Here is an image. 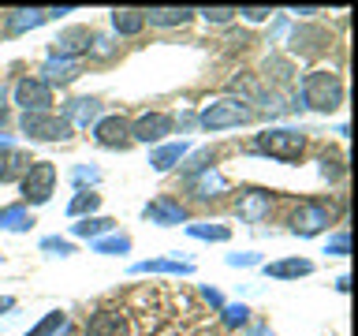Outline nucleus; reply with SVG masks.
<instances>
[{
	"instance_id": "nucleus-1",
	"label": "nucleus",
	"mask_w": 358,
	"mask_h": 336,
	"mask_svg": "<svg viewBox=\"0 0 358 336\" xmlns=\"http://www.w3.org/2000/svg\"><path fill=\"white\" fill-rule=\"evenodd\" d=\"M299 97L313 112H336L343 105V78L336 71H306L299 83Z\"/></svg>"
},
{
	"instance_id": "nucleus-2",
	"label": "nucleus",
	"mask_w": 358,
	"mask_h": 336,
	"mask_svg": "<svg viewBox=\"0 0 358 336\" xmlns=\"http://www.w3.org/2000/svg\"><path fill=\"white\" fill-rule=\"evenodd\" d=\"M250 150L262 157H273V161H299L306 153V134L295 127H268L254 139Z\"/></svg>"
},
{
	"instance_id": "nucleus-3",
	"label": "nucleus",
	"mask_w": 358,
	"mask_h": 336,
	"mask_svg": "<svg viewBox=\"0 0 358 336\" xmlns=\"http://www.w3.org/2000/svg\"><path fill=\"white\" fill-rule=\"evenodd\" d=\"M254 120V108L246 105L243 97H220L213 101V105H206L198 112V123L206 131H228V127H243V123Z\"/></svg>"
},
{
	"instance_id": "nucleus-4",
	"label": "nucleus",
	"mask_w": 358,
	"mask_h": 336,
	"mask_svg": "<svg viewBox=\"0 0 358 336\" xmlns=\"http://www.w3.org/2000/svg\"><path fill=\"white\" fill-rule=\"evenodd\" d=\"M19 131L34 142H64L71 139V123L56 112H30V116L19 120Z\"/></svg>"
},
{
	"instance_id": "nucleus-5",
	"label": "nucleus",
	"mask_w": 358,
	"mask_h": 336,
	"mask_svg": "<svg viewBox=\"0 0 358 336\" xmlns=\"http://www.w3.org/2000/svg\"><path fill=\"white\" fill-rule=\"evenodd\" d=\"M19 187H22V198L30 206H45L52 198V187H56V164L52 161H30V168L19 179Z\"/></svg>"
},
{
	"instance_id": "nucleus-6",
	"label": "nucleus",
	"mask_w": 358,
	"mask_h": 336,
	"mask_svg": "<svg viewBox=\"0 0 358 336\" xmlns=\"http://www.w3.org/2000/svg\"><path fill=\"white\" fill-rule=\"evenodd\" d=\"M336 206H329V202H302V206L291 213V232L295 235H302V239H310V235H317V232H324L329 224L336 220Z\"/></svg>"
},
{
	"instance_id": "nucleus-7",
	"label": "nucleus",
	"mask_w": 358,
	"mask_h": 336,
	"mask_svg": "<svg viewBox=\"0 0 358 336\" xmlns=\"http://www.w3.org/2000/svg\"><path fill=\"white\" fill-rule=\"evenodd\" d=\"M11 97H15V105L22 108V116H30V112H49L52 105V90L41 83V78H19L15 90H11Z\"/></svg>"
},
{
	"instance_id": "nucleus-8",
	"label": "nucleus",
	"mask_w": 358,
	"mask_h": 336,
	"mask_svg": "<svg viewBox=\"0 0 358 336\" xmlns=\"http://www.w3.org/2000/svg\"><path fill=\"white\" fill-rule=\"evenodd\" d=\"M164 134H172L168 112H142L138 120H131V142H161Z\"/></svg>"
},
{
	"instance_id": "nucleus-9",
	"label": "nucleus",
	"mask_w": 358,
	"mask_h": 336,
	"mask_svg": "<svg viewBox=\"0 0 358 336\" xmlns=\"http://www.w3.org/2000/svg\"><path fill=\"white\" fill-rule=\"evenodd\" d=\"M94 142L105 146V150H123L131 142V120L123 116H101L94 123Z\"/></svg>"
},
{
	"instance_id": "nucleus-10",
	"label": "nucleus",
	"mask_w": 358,
	"mask_h": 336,
	"mask_svg": "<svg viewBox=\"0 0 358 336\" xmlns=\"http://www.w3.org/2000/svg\"><path fill=\"white\" fill-rule=\"evenodd\" d=\"M142 217L153 220V224H161V228H176V224H187V206H179V202H172V198L161 195V198L145 202Z\"/></svg>"
},
{
	"instance_id": "nucleus-11",
	"label": "nucleus",
	"mask_w": 358,
	"mask_h": 336,
	"mask_svg": "<svg viewBox=\"0 0 358 336\" xmlns=\"http://www.w3.org/2000/svg\"><path fill=\"white\" fill-rule=\"evenodd\" d=\"M329 41H332V34L324 27H310V22H302V27L291 30V52H295V56H313V52H321Z\"/></svg>"
},
{
	"instance_id": "nucleus-12",
	"label": "nucleus",
	"mask_w": 358,
	"mask_h": 336,
	"mask_svg": "<svg viewBox=\"0 0 358 336\" xmlns=\"http://www.w3.org/2000/svg\"><path fill=\"white\" fill-rule=\"evenodd\" d=\"M90 41H94V34H90L86 27H71L52 41V56L56 60H78V56L90 49Z\"/></svg>"
},
{
	"instance_id": "nucleus-13",
	"label": "nucleus",
	"mask_w": 358,
	"mask_h": 336,
	"mask_svg": "<svg viewBox=\"0 0 358 336\" xmlns=\"http://www.w3.org/2000/svg\"><path fill=\"white\" fill-rule=\"evenodd\" d=\"M60 116L71 123V131L75 127H90V123H97L101 120V101L97 97H75V101H67Z\"/></svg>"
},
{
	"instance_id": "nucleus-14",
	"label": "nucleus",
	"mask_w": 358,
	"mask_h": 336,
	"mask_svg": "<svg viewBox=\"0 0 358 336\" xmlns=\"http://www.w3.org/2000/svg\"><path fill=\"white\" fill-rule=\"evenodd\" d=\"M86 336H131V329H127V318L120 310H97L86 321Z\"/></svg>"
},
{
	"instance_id": "nucleus-15",
	"label": "nucleus",
	"mask_w": 358,
	"mask_h": 336,
	"mask_svg": "<svg viewBox=\"0 0 358 336\" xmlns=\"http://www.w3.org/2000/svg\"><path fill=\"white\" fill-rule=\"evenodd\" d=\"M235 209H239L243 220L257 224V220L268 217V209H273V195H268V190H243L239 202H235Z\"/></svg>"
},
{
	"instance_id": "nucleus-16",
	"label": "nucleus",
	"mask_w": 358,
	"mask_h": 336,
	"mask_svg": "<svg viewBox=\"0 0 358 336\" xmlns=\"http://www.w3.org/2000/svg\"><path fill=\"white\" fill-rule=\"evenodd\" d=\"M78 71H83V67H78V60H56V56H49V60L41 64V83L45 86H67V83H75L78 78Z\"/></svg>"
},
{
	"instance_id": "nucleus-17",
	"label": "nucleus",
	"mask_w": 358,
	"mask_h": 336,
	"mask_svg": "<svg viewBox=\"0 0 358 336\" xmlns=\"http://www.w3.org/2000/svg\"><path fill=\"white\" fill-rule=\"evenodd\" d=\"M187 153H190L187 142H164L150 153V164H153V172H172L176 164L187 161Z\"/></svg>"
},
{
	"instance_id": "nucleus-18",
	"label": "nucleus",
	"mask_w": 358,
	"mask_h": 336,
	"mask_svg": "<svg viewBox=\"0 0 358 336\" xmlns=\"http://www.w3.org/2000/svg\"><path fill=\"white\" fill-rule=\"evenodd\" d=\"M198 11L194 8H150V11H142V19L150 22V27H187L190 19H194Z\"/></svg>"
},
{
	"instance_id": "nucleus-19",
	"label": "nucleus",
	"mask_w": 358,
	"mask_h": 336,
	"mask_svg": "<svg viewBox=\"0 0 358 336\" xmlns=\"http://www.w3.org/2000/svg\"><path fill=\"white\" fill-rule=\"evenodd\" d=\"M30 168V157L15 150V146H0V183H11V179H22V172Z\"/></svg>"
},
{
	"instance_id": "nucleus-20",
	"label": "nucleus",
	"mask_w": 358,
	"mask_h": 336,
	"mask_svg": "<svg viewBox=\"0 0 358 336\" xmlns=\"http://www.w3.org/2000/svg\"><path fill=\"white\" fill-rule=\"evenodd\" d=\"M131 273H176V276H190L194 265L179 262V258H150V262H134Z\"/></svg>"
},
{
	"instance_id": "nucleus-21",
	"label": "nucleus",
	"mask_w": 358,
	"mask_h": 336,
	"mask_svg": "<svg viewBox=\"0 0 358 336\" xmlns=\"http://www.w3.org/2000/svg\"><path fill=\"white\" fill-rule=\"evenodd\" d=\"M310 273H313V262H306V258H284V262L265 265V276H276V280H299Z\"/></svg>"
},
{
	"instance_id": "nucleus-22",
	"label": "nucleus",
	"mask_w": 358,
	"mask_h": 336,
	"mask_svg": "<svg viewBox=\"0 0 358 336\" xmlns=\"http://www.w3.org/2000/svg\"><path fill=\"white\" fill-rule=\"evenodd\" d=\"M224 187H228V179H224L217 168H206V172H198L194 179H190V190H194V198H201V202L217 198Z\"/></svg>"
},
{
	"instance_id": "nucleus-23",
	"label": "nucleus",
	"mask_w": 358,
	"mask_h": 336,
	"mask_svg": "<svg viewBox=\"0 0 358 336\" xmlns=\"http://www.w3.org/2000/svg\"><path fill=\"white\" fill-rule=\"evenodd\" d=\"M142 27H145V19H142L138 8H116L112 11V30H116L120 38H134Z\"/></svg>"
},
{
	"instance_id": "nucleus-24",
	"label": "nucleus",
	"mask_w": 358,
	"mask_h": 336,
	"mask_svg": "<svg viewBox=\"0 0 358 336\" xmlns=\"http://www.w3.org/2000/svg\"><path fill=\"white\" fill-rule=\"evenodd\" d=\"M67 329H71L67 314H64V310H49L38 325H34V329H27L22 336H67Z\"/></svg>"
},
{
	"instance_id": "nucleus-25",
	"label": "nucleus",
	"mask_w": 358,
	"mask_h": 336,
	"mask_svg": "<svg viewBox=\"0 0 358 336\" xmlns=\"http://www.w3.org/2000/svg\"><path fill=\"white\" fill-rule=\"evenodd\" d=\"M45 19H49V15H45V8H19V11H11V15H8V34H27L34 27H41Z\"/></svg>"
},
{
	"instance_id": "nucleus-26",
	"label": "nucleus",
	"mask_w": 358,
	"mask_h": 336,
	"mask_svg": "<svg viewBox=\"0 0 358 336\" xmlns=\"http://www.w3.org/2000/svg\"><path fill=\"white\" fill-rule=\"evenodd\" d=\"M112 224L116 220H108V217H83V220H75L71 224V235H78V239H101V235H108L112 232Z\"/></svg>"
},
{
	"instance_id": "nucleus-27",
	"label": "nucleus",
	"mask_w": 358,
	"mask_h": 336,
	"mask_svg": "<svg viewBox=\"0 0 358 336\" xmlns=\"http://www.w3.org/2000/svg\"><path fill=\"white\" fill-rule=\"evenodd\" d=\"M187 235L190 239H209V243H224L231 235L228 224H209V220H194V224H187Z\"/></svg>"
},
{
	"instance_id": "nucleus-28",
	"label": "nucleus",
	"mask_w": 358,
	"mask_h": 336,
	"mask_svg": "<svg viewBox=\"0 0 358 336\" xmlns=\"http://www.w3.org/2000/svg\"><path fill=\"white\" fill-rule=\"evenodd\" d=\"M97 209H101V195H97V190H78V195L71 198V206H67V213H71L75 220L94 217Z\"/></svg>"
},
{
	"instance_id": "nucleus-29",
	"label": "nucleus",
	"mask_w": 358,
	"mask_h": 336,
	"mask_svg": "<svg viewBox=\"0 0 358 336\" xmlns=\"http://www.w3.org/2000/svg\"><path fill=\"white\" fill-rule=\"evenodd\" d=\"M34 224V217L27 213V206H8L0 209V228H11V232H27Z\"/></svg>"
},
{
	"instance_id": "nucleus-30",
	"label": "nucleus",
	"mask_w": 358,
	"mask_h": 336,
	"mask_svg": "<svg viewBox=\"0 0 358 336\" xmlns=\"http://www.w3.org/2000/svg\"><path fill=\"white\" fill-rule=\"evenodd\" d=\"M94 246V254H127L131 251V235H101V239L90 243Z\"/></svg>"
},
{
	"instance_id": "nucleus-31",
	"label": "nucleus",
	"mask_w": 358,
	"mask_h": 336,
	"mask_svg": "<svg viewBox=\"0 0 358 336\" xmlns=\"http://www.w3.org/2000/svg\"><path fill=\"white\" fill-rule=\"evenodd\" d=\"M220 321L228 325V329H239V325L250 321V310H246L243 302H224V307H220Z\"/></svg>"
},
{
	"instance_id": "nucleus-32",
	"label": "nucleus",
	"mask_w": 358,
	"mask_h": 336,
	"mask_svg": "<svg viewBox=\"0 0 358 336\" xmlns=\"http://www.w3.org/2000/svg\"><path fill=\"white\" fill-rule=\"evenodd\" d=\"M324 254H329V258H347V254H351V235H347V232L329 235V243H324Z\"/></svg>"
},
{
	"instance_id": "nucleus-33",
	"label": "nucleus",
	"mask_w": 358,
	"mask_h": 336,
	"mask_svg": "<svg viewBox=\"0 0 358 336\" xmlns=\"http://www.w3.org/2000/svg\"><path fill=\"white\" fill-rule=\"evenodd\" d=\"M41 251L67 258V254H75V246H71V239H60V235H45V239H41Z\"/></svg>"
},
{
	"instance_id": "nucleus-34",
	"label": "nucleus",
	"mask_w": 358,
	"mask_h": 336,
	"mask_svg": "<svg viewBox=\"0 0 358 336\" xmlns=\"http://www.w3.org/2000/svg\"><path fill=\"white\" fill-rule=\"evenodd\" d=\"M206 22H217V27H224V22H231L235 19V8H206V11H198Z\"/></svg>"
},
{
	"instance_id": "nucleus-35",
	"label": "nucleus",
	"mask_w": 358,
	"mask_h": 336,
	"mask_svg": "<svg viewBox=\"0 0 358 336\" xmlns=\"http://www.w3.org/2000/svg\"><path fill=\"white\" fill-rule=\"evenodd\" d=\"M209 161H213V153H209V150H201V153H194V157H190V161H183V168H187L190 176H194V172H206V168H209Z\"/></svg>"
},
{
	"instance_id": "nucleus-36",
	"label": "nucleus",
	"mask_w": 358,
	"mask_h": 336,
	"mask_svg": "<svg viewBox=\"0 0 358 336\" xmlns=\"http://www.w3.org/2000/svg\"><path fill=\"white\" fill-rule=\"evenodd\" d=\"M235 15H243L246 22H265L273 11H268V8H235Z\"/></svg>"
},
{
	"instance_id": "nucleus-37",
	"label": "nucleus",
	"mask_w": 358,
	"mask_h": 336,
	"mask_svg": "<svg viewBox=\"0 0 358 336\" xmlns=\"http://www.w3.org/2000/svg\"><path fill=\"white\" fill-rule=\"evenodd\" d=\"M262 262V254H254V251H246V254H228V265L235 269H246V265H257Z\"/></svg>"
},
{
	"instance_id": "nucleus-38",
	"label": "nucleus",
	"mask_w": 358,
	"mask_h": 336,
	"mask_svg": "<svg viewBox=\"0 0 358 336\" xmlns=\"http://www.w3.org/2000/svg\"><path fill=\"white\" fill-rule=\"evenodd\" d=\"M71 179H75V183H97V179H101V172H97V168H86V164H78L75 172H71Z\"/></svg>"
},
{
	"instance_id": "nucleus-39",
	"label": "nucleus",
	"mask_w": 358,
	"mask_h": 336,
	"mask_svg": "<svg viewBox=\"0 0 358 336\" xmlns=\"http://www.w3.org/2000/svg\"><path fill=\"white\" fill-rule=\"evenodd\" d=\"M321 172H324V179H340L343 176V168H340V161H329V157H324V161H321Z\"/></svg>"
},
{
	"instance_id": "nucleus-40",
	"label": "nucleus",
	"mask_w": 358,
	"mask_h": 336,
	"mask_svg": "<svg viewBox=\"0 0 358 336\" xmlns=\"http://www.w3.org/2000/svg\"><path fill=\"white\" fill-rule=\"evenodd\" d=\"M201 295H206V302H213V307H224L220 291H213V288H201Z\"/></svg>"
},
{
	"instance_id": "nucleus-41",
	"label": "nucleus",
	"mask_w": 358,
	"mask_h": 336,
	"mask_svg": "<svg viewBox=\"0 0 358 336\" xmlns=\"http://www.w3.org/2000/svg\"><path fill=\"white\" fill-rule=\"evenodd\" d=\"M4 310H15V299H11V295H0V314H4Z\"/></svg>"
},
{
	"instance_id": "nucleus-42",
	"label": "nucleus",
	"mask_w": 358,
	"mask_h": 336,
	"mask_svg": "<svg viewBox=\"0 0 358 336\" xmlns=\"http://www.w3.org/2000/svg\"><path fill=\"white\" fill-rule=\"evenodd\" d=\"M8 123V105H4V90H0V127Z\"/></svg>"
},
{
	"instance_id": "nucleus-43",
	"label": "nucleus",
	"mask_w": 358,
	"mask_h": 336,
	"mask_svg": "<svg viewBox=\"0 0 358 336\" xmlns=\"http://www.w3.org/2000/svg\"><path fill=\"white\" fill-rule=\"evenodd\" d=\"M250 336H273V332H268V325H254Z\"/></svg>"
},
{
	"instance_id": "nucleus-44",
	"label": "nucleus",
	"mask_w": 358,
	"mask_h": 336,
	"mask_svg": "<svg viewBox=\"0 0 358 336\" xmlns=\"http://www.w3.org/2000/svg\"><path fill=\"white\" fill-rule=\"evenodd\" d=\"M0 146H11V142H8V134H0Z\"/></svg>"
}]
</instances>
